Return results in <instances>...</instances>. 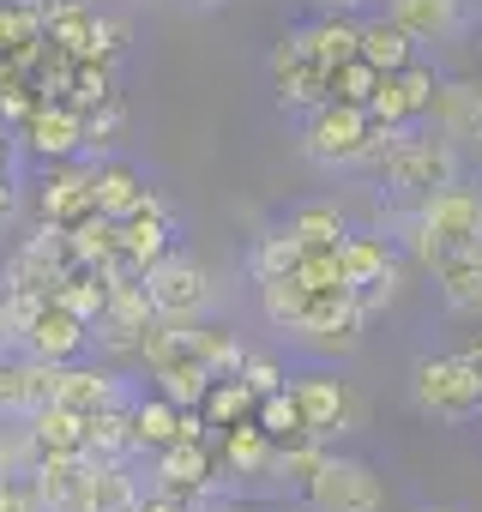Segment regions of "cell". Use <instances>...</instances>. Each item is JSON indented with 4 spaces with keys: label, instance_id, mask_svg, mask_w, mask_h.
<instances>
[{
    "label": "cell",
    "instance_id": "cell-17",
    "mask_svg": "<svg viewBox=\"0 0 482 512\" xmlns=\"http://www.w3.org/2000/svg\"><path fill=\"white\" fill-rule=\"evenodd\" d=\"M296 43H302V55H308L314 67L338 73L344 61H356V55H362V25H338V19H326V25L296 31Z\"/></svg>",
    "mask_w": 482,
    "mask_h": 512
},
{
    "label": "cell",
    "instance_id": "cell-24",
    "mask_svg": "<svg viewBox=\"0 0 482 512\" xmlns=\"http://www.w3.org/2000/svg\"><path fill=\"white\" fill-rule=\"evenodd\" d=\"M85 211H97V205H91V175H61V181L43 187V217H49V223L67 229V223H79Z\"/></svg>",
    "mask_w": 482,
    "mask_h": 512
},
{
    "label": "cell",
    "instance_id": "cell-4",
    "mask_svg": "<svg viewBox=\"0 0 482 512\" xmlns=\"http://www.w3.org/2000/svg\"><path fill=\"white\" fill-rule=\"evenodd\" d=\"M368 139H374V115H368L362 103L332 97V103L314 109V121H308V133H302V151H308V163H320V169H356V163L368 157Z\"/></svg>",
    "mask_w": 482,
    "mask_h": 512
},
{
    "label": "cell",
    "instance_id": "cell-10",
    "mask_svg": "<svg viewBox=\"0 0 482 512\" xmlns=\"http://www.w3.org/2000/svg\"><path fill=\"white\" fill-rule=\"evenodd\" d=\"M272 85H278V97H284L290 109H320V103H332V73L314 67L296 37H284V43L272 49Z\"/></svg>",
    "mask_w": 482,
    "mask_h": 512
},
{
    "label": "cell",
    "instance_id": "cell-29",
    "mask_svg": "<svg viewBox=\"0 0 482 512\" xmlns=\"http://www.w3.org/2000/svg\"><path fill=\"white\" fill-rule=\"evenodd\" d=\"M55 296H61V302H67L79 320H97V314H103V302H109V284H91V278H79L73 290H55Z\"/></svg>",
    "mask_w": 482,
    "mask_h": 512
},
{
    "label": "cell",
    "instance_id": "cell-19",
    "mask_svg": "<svg viewBox=\"0 0 482 512\" xmlns=\"http://www.w3.org/2000/svg\"><path fill=\"white\" fill-rule=\"evenodd\" d=\"M272 452H278V440H272L260 422H229V434H223V464H229V470L266 476V470H272Z\"/></svg>",
    "mask_w": 482,
    "mask_h": 512
},
{
    "label": "cell",
    "instance_id": "cell-26",
    "mask_svg": "<svg viewBox=\"0 0 482 512\" xmlns=\"http://www.w3.org/2000/svg\"><path fill=\"white\" fill-rule=\"evenodd\" d=\"M31 145L49 151V157H67V151L79 145V115H73V109H43V115L31 121Z\"/></svg>",
    "mask_w": 482,
    "mask_h": 512
},
{
    "label": "cell",
    "instance_id": "cell-38",
    "mask_svg": "<svg viewBox=\"0 0 482 512\" xmlns=\"http://www.w3.org/2000/svg\"><path fill=\"white\" fill-rule=\"evenodd\" d=\"M205 7H211V0H205Z\"/></svg>",
    "mask_w": 482,
    "mask_h": 512
},
{
    "label": "cell",
    "instance_id": "cell-20",
    "mask_svg": "<svg viewBox=\"0 0 482 512\" xmlns=\"http://www.w3.org/2000/svg\"><path fill=\"white\" fill-rule=\"evenodd\" d=\"M133 482L121 464L109 458H91V476H85V494H79V512H133Z\"/></svg>",
    "mask_w": 482,
    "mask_h": 512
},
{
    "label": "cell",
    "instance_id": "cell-36",
    "mask_svg": "<svg viewBox=\"0 0 482 512\" xmlns=\"http://www.w3.org/2000/svg\"><path fill=\"white\" fill-rule=\"evenodd\" d=\"M416 512H464V506H416Z\"/></svg>",
    "mask_w": 482,
    "mask_h": 512
},
{
    "label": "cell",
    "instance_id": "cell-33",
    "mask_svg": "<svg viewBox=\"0 0 482 512\" xmlns=\"http://www.w3.org/2000/svg\"><path fill=\"white\" fill-rule=\"evenodd\" d=\"M0 410H25V362H0Z\"/></svg>",
    "mask_w": 482,
    "mask_h": 512
},
{
    "label": "cell",
    "instance_id": "cell-22",
    "mask_svg": "<svg viewBox=\"0 0 482 512\" xmlns=\"http://www.w3.org/2000/svg\"><path fill=\"white\" fill-rule=\"evenodd\" d=\"M163 217H157V205H145L139 217H127L121 223V260L133 266V272H145L151 260H163Z\"/></svg>",
    "mask_w": 482,
    "mask_h": 512
},
{
    "label": "cell",
    "instance_id": "cell-12",
    "mask_svg": "<svg viewBox=\"0 0 482 512\" xmlns=\"http://www.w3.org/2000/svg\"><path fill=\"white\" fill-rule=\"evenodd\" d=\"M428 115L440 121V133H446L452 145H482V79H452V85H440Z\"/></svg>",
    "mask_w": 482,
    "mask_h": 512
},
{
    "label": "cell",
    "instance_id": "cell-9",
    "mask_svg": "<svg viewBox=\"0 0 482 512\" xmlns=\"http://www.w3.org/2000/svg\"><path fill=\"white\" fill-rule=\"evenodd\" d=\"M85 326H91V320H79L61 296H43V302L25 308V344H31V356H43V362H67V356L85 344Z\"/></svg>",
    "mask_w": 482,
    "mask_h": 512
},
{
    "label": "cell",
    "instance_id": "cell-21",
    "mask_svg": "<svg viewBox=\"0 0 482 512\" xmlns=\"http://www.w3.org/2000/svg\"><path fill=\"white\" fill-rule=\"evenodd\" d=\"M302 247H344V235H350V223H344V211L332 205V199H314V205H296L290 211V223H284Z\"/></svg>",
    "mask_w": 482,
    "mask_h": 512
},
{
    "label": "cell",
    "instance_id": "cell-2",
    "mask_svg": "<svg viewBox=\"0 0 482 512\" xmlns=\"http://www.w3.org/2000/svg\"><path fill=\"white\" fill-rule=\"evenodd\" d=\"M416 410L434 422H476L482 416V362L470 350H446V356H422L410 374Z\"/></svg>",
    "mask_w": 482,
    "mask_h": 512
},
{
    "label": "cell",
    "instance_id": "cell-35",
    "mask_svg": "<svg viewBox=\"0 0 482 512\" xmlns=\"http://www.w3.org/2000/svg\"><path fill=\"white\" fill-rule=\"evenodd\" d=\"M320 7H332V13H350V7H362V0H320Z\"/></svg>",
    "mask_w": 482,
    "mask_h": 512
},
{
    "label": "cell",
    "instance_id": "cell-14",
    "mask_svg": "<svg viewBox=\"0 0 482 512\" xmlns=\"http://www.w3.org/2000/svg\"><path fill=\"white\" fill-rule=\"evenodd\" d=\"M434 284H440V302L458 320H482V247L476 253H446L434 266Z\"/></svg>",
    "mask_w": 482,
    "mask_h": 512
},
{
    "label": "cell",
    "instance_id": "cell-34",
    "mask_svg": "<svg viewBox=\"0 0 482 512\" xmlns=\"http://www.w3.org/2000/svg\"><path fill=\"white\" fill-rule=\"evenodd\" d=\"M205 512H254V506H241V500H217V506H205Z\"/></svg>",
    "mask_w": 482,
    "mask_h": 512
},
{
    "label": "cell",
    "instance_id": "cell-28",
    "mask_svg": "<svg viewBox=\"0 0 482 512\" xmlns=\"http://www.w3.org/2000/svg\"><path fill=\"white\" fill-rule=\"evenodd\" d=\"M374 91H380V67H374V61H362V55H356V61H344V67L332 73V97H344V103H362V109H368V97H374Z\"/></svg>",
    "mask_w": 482,
    "mask_h": 512
},
{
    "label": "cell",
    "instance_id": "cell-7",
    "mask_svg": "<svg viewBox=\"0 0 482 512\" xmlns=\"http://www.w3.org/2000/svg\"><path fill=\"white\" fill-rule=\"evenodd\" d=\"M290 392H296V410H302V434H308V440H332V434H350V428L362 422V404H356L350 386L332 380V374H308V380H296Z\"/></svg>",
    "mask_w": 482,
    "mask_h": 512
},
{
    "label": "cell",
    "instance_id": "cell-30",
    "mask_svg": "<svg viewBox=\"0 0 482 512\" xmlns=\"http://www.w3.org/2000/svg\"><path fill=\"white\" fill-rule=\"evenodd\" d=\"M31 31H37V13H25V7H0V49H19Z\"/></svg>",
    "mask_w": 482,
    "mask_h": 512
},
{
    "label": "cell",
    "instance_id": "cell-23",
    "mask_svg": "<svg viewBox=\"0 0 482 512\" xmlns=\"http://www.w3.org/2000/svg\"><path fill=\"white\" fill-rule=\"evenodd\" d=\"M362 61H374L380 73H398L416 61V37H404L392 19H374V25H362Z\"/></svg>",
    "mask_w": 482,
    "mask_h": 512
},
{
    "label": "cell",
    "instance_id": "cell-5",
    "mask_svg": "<svg viewBox=\"0 0 482 512\" xmlns=\"http://www.w3.org/2000/svg\"><path fill=\"white\" fill-rule=\"evenodd\" d=\"M145 296L163 320H181L193 326L205 308H211V278L199 260H187V253H163V260L145 266Z\"/></svg>",
    "mask_w": 482,
    "mask_h": 512
},
{
    "label": "cell",
    "instance_id": "cell-3",
    "mask_svg": "<svg viewBox=\"0 0 482 512\" xmlns=\"http://www.w3.org/2000/svg\"><path fill=\"white\" fill-rule=\"evenodd\" d=\"M380 181L392 193H404V199H428V193L458 181V145L446 133L434 139V133H404L398 127V139H392V151L380 163Z\"/></svg>",
    "mask_w": 482,
    "mask_h": 512
},
{
    "label": "cell",
    "instance_id": "cell-11",
    "mask_svg": "<svg viewBox=\"0 0 482 512\" xmlns=\"http://www.w3.org/2000/svg\"><path fill=\"white\" fill-rule=\"evenodd\" d=\"M386 19H392L404 37H416V43H452V37L470 25L464 0H392Z\"/></svg>",
    "mask_w": 482,
    "mask_h": 512
},
{
    "label": "cell",
    "instance_id": "cell-6",
    "mask_svg": "<svg viewBox=\"0 0 482 512\" xmlns=\"http://www.w3.org/2000/svg\"><path fill=\"white\" fill-rule=\"evenodd\" d=\"M308 506H314V512H380V506H386V488H380L374 464H362V458H332V452H326V464H320L314 482H308Z\"/></svg>",
    "mask_w": 482,
    "mask_h": 512
},
{
    "label": "cell",
    "instance_id": "cell-15",
    "mask_svg": "<svg viewBox=\"0 0 482 512\" xmlns=\"http://www.w3.org/2000/svg\"><path fill=\"white\" fill-rule=\"evenodd\" d=\"M55 404H67V410H79V416L115 410V404H121V380H115L109 368H61Z\"/></svg>",
    "mask_w": 482,
    "mask_h": 512
},
{
    "label": "cell",
    "instance_id": "cell-18",
    "mask_svg": "<svg viewBox=\"0 0 482 512\" xmlns=\"http://www.w3.org/2000/svg\"><path fill=\"white\" fill-rule=\"evenodd\" d=\"M31 440H37V452H91L85 446V416L55 404V398L31 410Z\"/></svg>",
    "mask_w": 482,
    "mask_h": 512
},
{
    "label": "cell",
    "instance_id": "cell-32",
    "mask_svg": "<svg viewBox=\"0 0 482 512\" xmlns=\"http://www.w3.org/2000/svg\"><path fill=\"white\" fill-rule=\"evenodd\" d=\"M235 374L248 380V386H254L260 398H266V392H278V380H284V374H278V368H272L266 356H241V368H235Z\"/></svg>",
    "mask_w": 482,
    "mask_h": 512
},
{
    "label": "cell",
    "instance_id": "cell-25",
    "mask_svg": "<svg viewBox=\"0 0 482 512\" xmlns=\"http://www.w3.org/2000/svg\"><path fill=\"white\" fill-rule=\"evenodd\" d=\"M248 410H260V392L248 386V380H211V392H205V422H217V428H229V422H241Z\"/></svg>",
    "mask_w": 482,
    "mask_h": 512
},
{
    "label": "cell",
    "instance_id": "cell-13",
    "mask_svg": "<svg viewBox=\"0 0 482 512\" xmlns=\"http://www.w3.org/2000/svg\"><path fill=\"white\" fill-rule=\"evenodd\" d=\"M91 205H97L103 217L127 223V217H139V211L157 205V199H151V187H145L139 169H127V163H103V169L91 175Z\"/></svg>",
    "mask_w": 482,
    "mask_h": 512
},
{
    "label": "cell",
    "instance_id": "cell-16",
    "mask_svg": "<svg viewBox=\"0 0 482 512\" xmlns=\"http://www.w3.org/2000/svg\"><path fill=\"white\" fill-rule=\"evenodd\" d=\"M211 482V458L199 452V440H175V446H163L157 452V488L163 494H199Z\"/></svg>",
    "mask_w": 482,
    "mask_h": 512
},
{
    "label": "cell",
    "instance_id": "cell-37",
    "mask_svg": "<svg viewBox=\"0 0 482 512\" xmlns=\"http://www.w3.org/2000/svg\"><path fill=\"white\" fill-rule=\"evenodd\" d=\"M284 512H290V506H284ZM308 512H314V506H308Z\"/></svg>",
    "mask_w": 482,
    "mask_h": 512
},
{
    "label": "cell",
    "instance_id": "cell-27",
    "mask_svg": "<svg viewBox=\"0 0 482 512\" xmlns=\"http://www.w3.org/2000/svg\"><path fill=\"white\" fill-rule=\"evenodd\" d=\"M254 422H260V428H266V434H272L278 446H284V440H302V410H296V392H290V386L266 392V398H260V416H254Z\"/></svg>",
    "mask_w": 482,
    "mask_h": 512
},
{
    "label": "cell",
    "instance_id": "cell-31",
    "mask_svg": "<svg viewBox=\"0 0 482 512\" xmlns=\"http://www.w3.org/2000/svg\"><path fill=\"white\" fill-rule=\"evenodd\" d=\"M0 512H43V500H37V488H31V482L0 476Z\"/></svg>",
    "mask_w": 482,
    "mask_h": 512
},
{
    "label": "cell",
    "instance_id": "cell-8",
    "mask_svg": "<svg viewBox=\"0 0 482 512\" xmlns=\"http://www.w3.org/2000/svg\"><path fill=\"white\" fill-rule=\"evenodd\" d=\"M434 91H440V79H434V67H398V73H380V91L368 97V115L374 121H386V127H404V121H416V115H428L434 109Z\"/></svg>",
    "mask_w": 482,
    "mask_h": 512
},
{
    "label": "cell",
    "instance_id": "cell-1",
    "mask_svg": "<svg viewBox=\"0 0 482 512\" xmlns=\"http://www.w3.org/2000/svg\"><path fill=\"white\" fill-rule=\"evenodd\" d=\"M410 247H416V260H422L428 272L446 260V253H476V247H482V193L452 181V187L416 199Z\"/></svg>",
    "mask_w": 482,
    "mask_h": 512
}]
</instances>
